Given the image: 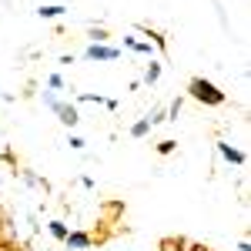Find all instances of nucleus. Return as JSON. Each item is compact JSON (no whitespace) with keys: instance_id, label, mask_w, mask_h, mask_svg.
<instances>
[{"instance_id":"nucleus-16","label":"nucleus","mask_w":251,"mask_h":251,"mask_svg":"<svg viewBox=\"0 0 251 251\" xmlns=\"http://www.w3.org/2000/svg\"><path fill=\"white\" fill-rule=\"evenodd\" d=\"M177 151V141H157V154L161 157H171Z\"/></svg>"},{"instance_id":"nucleus-23","label":"nucleus","mask_w":251,"mask_h":251,"mask_svg":"<svg viewBox=\"0 0 251 251\" xmlns=\"http://www.w3.org/2000/svg\"><path fill=\"white\" fill-rule=\"evenodd\" d=\"M10 251H17V248H10Z\"/></svg>"},{"instance_id":"nucleus-19","label":"nucleus","mask_w":251,"mask_h":251,"mask_svg":"<svg viewBox=\"0 0 251 251\" xmlns=\"http://www.w3.org/2000/svg\"><path fill=\"white\" fill-rule=\"evenodd\" d=\"M67 144H71V151H84V148H87V141H84L80 134H71V137H67Z\"/></svg>"},{"instance_id":"nucleus-15","label":"nucleus","mask_w":251,"mask_h":251,"mask_svg":"<svg viewBox=\"0 0 251 251\" xmlns=\"http://www.w3.org/2000/svg\"><path fill=\"white\" fill-rule=\"evenodd\" d=\"M40 100H44V107H47V111H54V107L60 104V97L54 94V91H40Z\"/></svg>"},{"instance_id":"nucleus-1","label":"nucleus","mask_w":251,"mask_h":251,"mask_svg":"<svg viewBox=\"0 0 251 251\" xmlns=\"http://www.w3.org/2000/svg\"><path fill=\"white\" fill-rule=\"evenodd\" d=\"M188 97L198 100V104H204V107H221V104L228 100V94L208 77H191L188 80Z\"/></svg>"},{"instance_id":"nucleus-7","label":"nucleus","mask_w":251,"mask_h":251,"mask_svg":"<svg viewBox=\"0 0 251 251\" xmlns=\"http://www.w3.org/2000/svg\"><path fill=\"white\" fill-rule=\"evenodd\" d=\"M20 181L27 184V188H34V191H50V184H47V177H40L37 171H30V168H20Z\"/></svg>"},{"instance_id":"nucleus-10","label":"nucleus","mask_w":251,"mask_h":251,"mask_svg":"<svg viewBox=\"0 0 251 251\" xmlns=\"http://www.w3.org/2000/svg\"><path fill=\"white\" fill-rule=\"evenodd\" d=\"M47 231H50V238L64 241V238H67V231H71V225H67L64 218H54V221H47Z\"/></svg>"},{"instance_id":"nucleus-8","label":"nucleus","mask_w":251,"mask_h":251,"mask_svg":"<svg viewBox=\"0 0 251 251\" xmlns=\"http://www.w3.org/2000/svg\"><path fill=\"white\" fill-rule=\"evenodd\" d=\"M64 14H67L64 3H40V7H37V17L40 20H60Z\"/></svg>"},{"instance_id":"nucleus-3","label":"nucleus","mask_w":251,"mask_h":251,"mask_svg":"<svg viewBox=\"0 0 251 251\" xmlns=\"http://www.w3.org/2000/svg\"><path fill=\"white\" fill-rule=\"evenodd\" d=\"M214 148H218V154H221V161H225V164H231V168H245L248 154H245L241 148H234L231 141H218Z\"/></svg>"},{"instance_id":"nucleus-4","label":"nucleus","mask_w":251,"mask_h":251,"mask_svg":"<svg viewBox=\"0 0 251 251\" xmlns=\"http://www.w3.org/2000/svg\"><path fill=\"white\" fill-rule=\"evenodd\" d=\"M54 114H57V121L64 127H71V131L80 124V111H77V104H71V100H60L57 107H54Z\"/></svg>"},{"instance_id":"nucleus-17","label":"nucleus","mask_w":251,"mask_h":251,"mask_svg":"<svg viewBox=\"0 0 251 251\" xmlns=\"http://www.w3.org/2000/svg\"><path fill=\"white\" fill-rule=\"evenodd\" d=\"M47 87H50V91H64V87H67V80L54 71V74H47Z\"/></svg>"},{"instance_id":"nucleus-14","label":"nucleus","mask_w":251,"mask_h":251,"mask_svg":"<svg viewBox=\"0 0 251 251\" xmlns=\"http://www.w3.org/2000/svg\"><path fill=\"white\" fill-rule=\"evenodd\" d=\"M181 107H184V100H181V97H174L171 104L164 107V111H168V121H177V117H181Z\"/></svg>"},{"instance_id":"nucleus-6","label":"nucleus","mask_w":251,"mask_h":251,"mask_svg":"<svg viewBox=\"0 0 251 251\" xmlns=\"http://www.w3.org/2000/svg\"><path fill=\"white\" fill-rule=\"evenodd\" d=\"M64 245H67L71 251H87L91 245H94V238H91L87 231H67V238H64Z\"/></svg>"},{"instance_id":"nucleus-22","label":"nucleus","mask_w":251,"mask_h":251,"mask_svg":"<svg viewBox=\"0 0 251 251\" xmlns=\"http://www.w3.org/2000/svg\"><path fill=\"white\" fill-rule=\"evenodd\" d=\"M0 221H3V214H0Z\"/></svg>"},{"instance_id":"nucleus-12","label":"nucleus","mask_w":251,"mask_h":251,"mask_svg":"<svg viewBox=\"0 0 251 251\" xmlns=\"http://www.w3.org/2000/svg\"><path fill=\"white\" fill-rule=\"evenodd\" d=\"M127 134L141 141V137H148V134H151V124H148V121L141 117V121H134V124H131V131H127Z\"/></svg>"},{"instance_id":"nucleus-2","label":"nucleus","mask_w":251,"mask_h":251,"mask_svg":"<svg viewBox=\"0 0 251 251\" xmlns=\"http://www.w3.org/2000/svg\"><path fill=\"white\" fill-rule=\"evenodd\" d=\"M117 57H121V47H114V44H87L84 47V60H91V64H111Z\"/></svg>"},{"instance_id":"nucleus-18","label":"nucleus","mask_w":251,"mask_h":251,"mask_svg":"<svg viewBox=\"0 0 251 251\" xmlns=\"http://www.w3.org/2000/svg\"><path fill=\"white\" fill-rule=\"evenodd\" d=\"M157 251H184V248H181V238H164L157 245Z\"/></svg>"},{"instance_id":"nucleus-5","label":"nucleus","mask_w":251,"mask_h":251,"mask_svg":"<svg viewBox=\"0 0 251 251\" xmlns=\"http://www.w3.org/2000/svg\"><path fill=\"white\" fill-rule=\"evenodd\" d=\"M124 47H127V50H134V54H141V57H151V60L157 57V47L151 44V40H137V37H131V34L124 37Z\"/></svg>"},{"instance_id":"nucleus-13","label":"nucleus","mask_w":251,"mask_h":251,"mask_svg":"<svg viewBox=\"0 0 251 251\" xmlns=\"http://www.w3.org/2000/svg\"><path fill=\"white\" fill-rule=\"evenodd\" d=\"M144 121H148L151 127H157V124H164V121H168V111H164V107H154V111H148Z\"/></svg>"},{"instance_id":"nucleus-20","label":"nucleus","mask_w":251,"mask_h":251,"mask_svg":"<svg viewBox=\"0 0 251 251\" xmlns=\"http://www.w3.org/2000/svg\"><path fill=\"white\" fill-rule=\"evenodd\" d=\"M238 251H251V241H248V238H241V241H238Z\"/></svg>"},{"instance_id":"nucleus-9","label":"nucleus","mask_w":251,"mask_h":251,"mask_svg":"<svg viewBox=\"0 0 251 251\" xmlns=\"http://www.w3.org/2000/svg\"><path fill=\"white\" fill-rule=\"evenodd\" d=\"M157 80H161V60H151L148 67H144V77H141V84H148V87H154Z\"/></svg>"},{"instance_id":"nucleus-21","label":"nucleus","mask_w":251,"mask_h":251,"mask_svg":"<svg viewBox=\"0 0 251 251\" xmlns=\"http://www.w3.org/2000/svg\"><path fill=\"white\" fill-rule=\"evenodd\" d=\"M0 251H10V245H3V241H0Z\"/></svg>"},{"instance_id":"nucleus-11","label":"nucleus","mask_w":251,"mask_h":251,"mask_svg":"<svg viewBox=\"0 0 251 251\" xmlns=\"http://www.w3.org/2000/svg\"><path fill=\"white\" fill-rule=\"evenodd\" d=\"M87 37H91V44H111V34H107V27H97V24H91Z\"/></svg>"}]
</instances>
